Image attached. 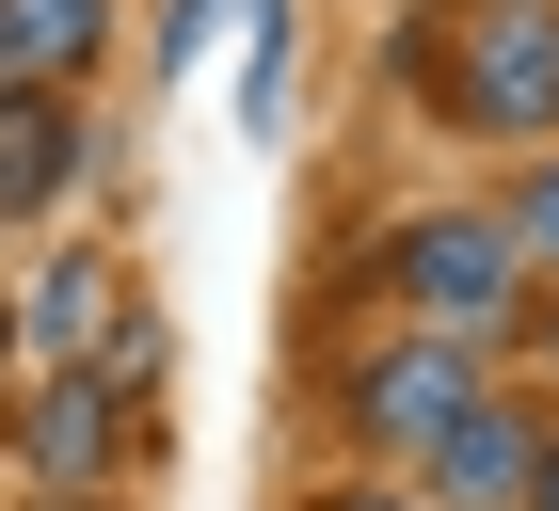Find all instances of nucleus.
<instances>
[{"label": "nucleus", "instance_id": "obj_1", "mask_svg": "<svg viewBox=\"0 0 559 511\" xmlns=\"http://www.w3.org/2000/svg\"><path fill=\"white\" fill-rule=\"evenodd\" d=\"M384 272H400V304H416L431 336H464V352L527 304V240H512L496 209H416V224L384 240Z\"/></svg>", "mask_w": 559, "mask_h": 511}, {"label": "nucleus", "instance_id": "obj_2", "mask_svg": "<svg viewBox=\"0 0 559 511\" xmlns=\"http://www.w3.org/2000/svg\"><path fill=\"white\" fill-rule=\"evenodd\" d=\"M448 128H479V144H559V0H479L464 16Z\"/></svg>", "mask_w": 559, "mask_h": 511}, {"label": "nucleus", "instance_id": "obj_3", "mask_svg": "<svg viewBox=\"0 0 559 511\" xmlns=\"http://www.w3.org/2000/svg\"><path fill=\"white\" fill-rule=\"evenodd\" d=\"M464 400H479V352H464V336H400V352H368V368H352L336 416H352V448H431Z\"/></svg>", "mask_w": 559, "mask_h": 511}, {"label": "nucleus", "instance_id": "obj_4", "mask_svg": "<svg viewBox=\"0 0 559 511\" xmlns=\"http://www.w3.org/2000/svg\"><path fill=\"white\" fill-rule=\"evenodd\" d=\"M527 448H544V416L479 383V400H464L448 431H431L416 464H431V496H448V511H512V496H527Z\"/></svg>", "mask_w": 559, "mask_h": 511}, {"label": "nucleus", "instance_id": "obj_5", "mask_svg": "<svg viewBox=\"0 0 559 511\" xmlns=\"http://www.w3.org/2000/svg\"><path fill=\"white\" fill-rule=\"evenodd\" d=\"M112 400H129L112 368H64V383H33V400H16V464H33V479H96L112 448H129V416H112Z\"/></svg>", "mask_w": 559, "mask_h": 511}, {"label": "nucleus", "instance_id": "obj_6", "mask_svg": "<svg viewBox=\"0 0 559 511\" xmlns=\"http://www.w3.org/2000/svg\"><path fill=\"white\" fill-rule=\"evenodd\" d=\"M64 176H81V112H64V96H16V81H0V224L64 209Z\"/></svg>", "mask_w": 559, "mask_h": 511}, {"label": "nucleus", "instance_id": "obj_7", "mask_svg": "<svg viewBox=\"0 0 559 511\" xmlns=\"http://www.w3.org/2000/svg\"><path fill=\"white\" fill-rule=\"evenodd\" d=\"M96 33H112V0H0V81H16V96H64L96 64Z\"/></svg>", "mask_w": 559, "mask_h": 511}, {"label": "nucleus", "instance_id": "obj_8", "mask_svg": "<svg viewBox=\"0 0 559 511\" xmlns=\"http://www.w3.org/2000/svg\"><path fill=\"white\" fill-rule=\"evenodd\" d=\"M33 336L48 352H96V336H112V272H96V255H48V272H33Z\"/></svg>", "mask_w": 559, "mask_h": 511}, {"label": "nucleus", "instance_id": "obj_9", "mask_svg": "<svg viewBox=\"0 0 559 511\" xmlns=\"http://www.w3.org/2000/svg\"><path fill=\"white\" fill-rule=\"evenodd\" d=\"M512 240H527V255H559V161H544V176L512 192Z\"/></svg>", "mask_w": 559, "mask_h": 511}, {"label": "nucleus", "instance_id": "obj_10", "mask_svg": "<svg viewBox=\"0 0 559 511\" xmlns=\"http://www.w3.org/2000/svg\"><path fill=\"white\" fill-rule=\"evenodd\" d=\"M512 511H559V431L527 448V496H512Z\"/></svg>", "mask_w": 559, "mask_h": 511}, {"label": "nucleus", "instance_id": "obj_11", "mask_svg": "<svg viewBox=\"0 0 559 511\" xmlns=\"http://www.w3.org/2000/svg\"><path fill=\"white\" fill-rule=\"evenodd\" d=\"M320 511H416V496H320Z\"/></svg>", "mask_w": 559, "mask_h": 511}, {"label": "nucleus", "instance_id": "obj_12", "mask_svg": "<svg viewBox=\"0 0 559 511\" xmlns=\"http://www.w3.org/2000/svg\"><path fill=\"white\" fill-rule=\"evenodd\" d=\"M48 511H96V496H48Z\"/></svg>", "mask_w": 559, "mask_h": 511}]
</instances>
